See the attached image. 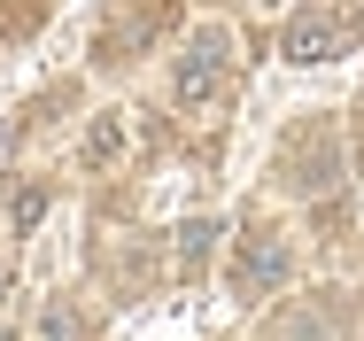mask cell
Returning a JSON list of instances; mask_svg holds the SVG:
<instances>
[{
  "label": "cell",
  "instance_id": "277c9868",
  "mask_svg": "<svg viewBox=\"0 0 364 341\" xmlns=\"http://www.w3.org/2000/svg\"><path fill=\"white\" fill-rule=\"evenodd\" d=\"M117 155H124V125H117V117H101V125H93V140H85V163H93V171H109Z\"/></svg>",
  "mask_w": 364,
  "mask_h": 341
},
{
  "label": "cell",
  "instance_id": "5b68a950",
  "mask_svg": "<svg viewBox=\"0 0 364 341\" xmlns=\"http://www.w3.org/2000/svg\"><path fill=\"white\" fill-rule=\"evenodd\" d=\"M39 341H85V318H77V310H55V318L39 326Z\"/></svg>",
  "mask_w": 364,
  "mask_h": 341
},
{
  "label": "cell",
  "instance_id": "7a4b0ae2",
  "mask_svg": "<svg viewBox=\"0 0 364 341\" xmlns=\"http://www.w3.org/2000/svg\"><path fill=\"white\" fill-rule=\"evenodd\" d=\"M232 39L225 31H202L186 55H178V78H171V93H178V109H202V101H218L225 93V78H232Z\"/></svg>",
  "mask_w": 364,
  "mask_h": 341
},
{
  "label": "cell",
  "instance_id": "6da1fadb",
  "mask_svg": "<svg viewBox=\"0 0 364 341\" xmlns=\"http://www.w3.org/2000/svg\"><path fill=\"white\" fill-rule=\"evenodd\" d=\"M357 31H364V0H302V16L287 23V55L294 63H333V55H349Z\"/></svg>",
  "mask_w": 364,
  "mask_h": 341
},
{
  "label": "cell",
  "instance_id": "8992f818",
  "mask_svg": "<svg viewBox=\"0 0 364 341\" xmlns=\"http://www.w3.org/2000/svg\"><path fill=\"white\" fill-rule=\"evenodd\" d=\"M39 209H47V194H39V187H23V194H16V225H31Z\"/></svg>",
  "mask_w": 364,
  "mask_h": 341
},
{
  "label": "cell",
  "instance_id": "3957f363",
  "mask_svg": "<svg viewBox=\"0 0 364 341\" xmlns=\"http://www.w3.org/2000/svg\"><path fill=\"white\" fill-rule=\"evenodd\" d=\"M287 241H279V233H248V241H240V256H232V287H240V295H272V287H279V279H287Z\"/></svg>",
  "mask_w": 364,
  "mask_h": 341
},
{
  "label": "cell",
  "instance_id": "52a82bcc",
  "mask_svg": "<svg viewBox=\"0 0 364 341\" xmlns=\"http://www.w3.org/2000/svg\"><path fill=\"white\" fill-rule=\"evenodd\" d=\"M0 295H8V272H0Z\"/></svg>",
  "mask_w": 364,
  "mask_h": 341
}]
</instances>
